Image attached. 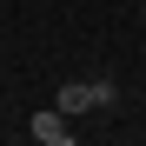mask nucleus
<instances>
[{"label":"nucleus","mask_w":146,"mask_h":146,"mask_svg":"<svg viewBox=\"0 0 146 146\" xmlns=\"http://www.w3.org/2000/svg\"><path fill=\"white\" fill-rule=\"evenodd\" d=\"M100 100H113V86H93V80L60 86V113H86V106H100Z\"/></svg>","instance_id":"f257e3e1"},{"label":"nucleus","mask_w":146,"mask_h":146,"mask_svg":"<svg viewBox=\"0 0 146 146\" xmlns=\"http://www.w3.org/2000/svg\"><path fill=\"white\" fill-rule=\"evenodd\" d=\"M40 146H73V126H66V113H33V126H27Z\"/></svg>","instance_id":"f03ea898"}]
</instances>
